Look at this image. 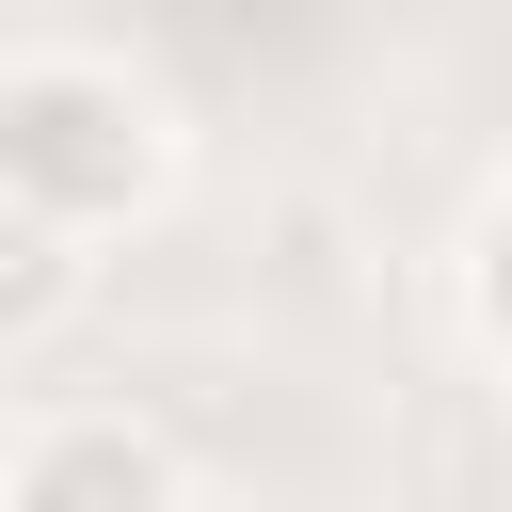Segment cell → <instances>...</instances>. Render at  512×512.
Listing matches in <instances>:
<instances>
[{
    "instance_id": "1",
    "label": "cell",
    "mask_w": 512,
    "mask_h": 512,
    "mask_svg": "<svg viewBox=\"0 0 512 512\" xmlns=\"http://www.w3.org/2000/svg\"><path fill=\"white\" fill-rule=\"evenodd\" d=\"M176 192V112L160 80H128L112 48H16L0 64V208L64 224V240H112Z\"/></svg>"
},
{
    "instance_id": "2",
    "label": "cell",
    "mask_w": 512,
    "mask_h": 512,
    "mask_svg": "<svg viewBox=\"0 0 512 512\" xmlns=\"http://www.w3.org/2000/svg\"><path fill=\"white\" fill-rule=\"evenodd\" d=\"M0 512H192V480L144 416H32L0 448Z\"/></svg>"
},
{
    "instance_id": "3",
    "label": "cell",
    "mask_w": 512,
    "mask_h": 512,
    "mask_svg": "<svg viewBox=\"0 0 512 512\" xmlns=\"http://www.w3.org/2000/svg\"><path fill=\"white\" fill-rule=\"evenodd\" d=\"M80 288H96V240H64V224L0 208V336H48Z\"/></svg>"
}]
</instances>
